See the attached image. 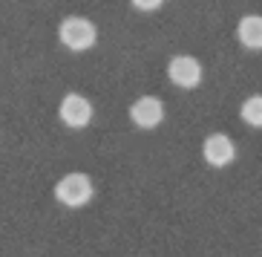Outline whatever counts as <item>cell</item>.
Wrapping results in <instances>:
<instances>
[{"label":"cell","mask_w":262,"mask_h":257,"mask_svg":"<svg viewBox=\"0 0 262 257\" xmlns=\"http://www.w3.org/2000/svg\"><path fill=\"white\" fill-rule=\"evenodd\" d=\"M58 41L70 52H86V49L95 47L98 41V29L90 17H81V15H70L63 17L61 26H58Z\"/></svg>","instance_id":"cell-1"},{"label":"cell","mask_w":262,"mask_h":257,"mask_svg":"<svg viewBox=\"0 0 262 257\" xmlns=\"http://www.w3.org/2000/svg\"><path fill=\"white\" fill-rule=\"evenodd\" d=\"M93 194H95V188L86 173H67L55 185V200L61 205H67V208H84L93 200Z\"/></svg>","instance_id":"cell-2"},{"label":"cell","mask_w":262,"mask_h":257,"mask_svg":"<svg viewBox=\"0 0 262 257\" xmlns=\"http://www.w3.org/2000/svg\"><path fill=\"white\" fill-rule=\"evenodd\" d=\"M58 116H61V122L67 127L81 130V127H86L93 122V102L81 93H67L61 107H58Z\"/></svg>","instance_id":"cell-3"},{"label":"cell","mask_w":262,"mask_h":257,"mask_svg":"<svg viewBox=\"0 0 262 257\" xmlns=\"http://www.w3.org/2000/svg\"><path fill=\"white\" fill-rule=\"evenodd\" d=\"M167 78L182 90H193L202 84V64L193 55H176L167 64Z\"/></svg>","instance_id":"cell-4"},{"label":"cell","mask_w":262,"mask_h":257,"mask_svg":"<svg viewBox=\"0 0 262 257\" xmlns=\"http://www.w3.org/2000/svg\"><path fill=\"white\" fill-rule=\"evenodd\" d=\"M202 156L210 168H228L236 159V145L225 133H210L208 139L202 142Z\"/></svg>","instance_id":"cell-5"},{"label":"cell","mask_w":262,"mask_h":257,"mask_svg":"<svg viewBox=\"0 0 262 257\" xmlns=\"http://www.w3.org/2000/svg\"><path fill=\"white\" fill-rule=\"evenodd\" d=\"M130 118L133 125L141 127V130H153L164 122V104L162 98H156V95H141L136 102L130 104Z\"/></svg>","instance_id":"cell-6"},{"label":"cell","mask_w":262,"mask_h":257,"mask_svg":"<svg viewBox=\"0 0 262 257\" xmlns=\"http://www.w3.org/2000/svg\"><path fill=\"white\" fill-rule=\"evenodd\" d=\"M236 41L251 52H262V15H245L236 24Z\"/></svg>","instance_id":"cell-7"},{"label":"cell","mask_w":262,"mask_h":257,"mask_svg":"<svg viewBox=\"0 0 262 257\" xmlns=\"http://www.w3.org/2000/svg\"><path fill=\"white\" fill-rule=\"evenodd\" d=\"M239 116H242V122L248 127L259 130L262 127V95H248L245 102H242V107H239Z\"/></svg>","instance_id":"cell-8"},{"label":"cell","mask_w":262,"mask_h":257,"mask_svg":"<svg viewBox=\"0 0 262 257\" xmlns=\"http://www.w3.org/2000/svg\"><path fill=\"white\" fill-rule=\"evenodd\" d=\"M133 6L139 9V12H159L164 6V0H130Z\"/></svg>","instance_id":"cell-9"}]
</instances>
